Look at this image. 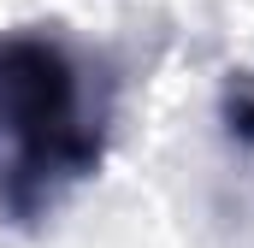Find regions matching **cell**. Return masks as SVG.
I'll use <instances>...</instances> for the list:
<instances>
[{"label": "cell", "instance_id": "cell-1", "mask_svg": "<svg viewBox=\"0 0 254 248\" xmlns=\"http://www.w3.org/2000/svg\"><path fill=\"white\" fill-rule=\"evenodd\" d=\"M107 160V107L48 30L0 36V213L36 225Z\"/></svg>", "mask_w": 254, "mask_h": 248}, {"label": "cell", "instance_id": "cell-2", "mask_svg": "<svg viewBox=\"0 0 254 248\" xmlns=\"http://www.w3.org/2000/svg\"><path fill=\"white\" fill-rule=\"evenodd\" d=\"M225 130H231L237 148L254 154V77H237V83L225 89Z\"/></svg>", "mask_w": 254, "mask_h": 248}]
</instances>
